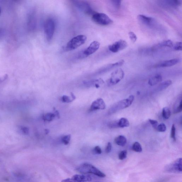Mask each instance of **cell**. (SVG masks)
<instances>
[{"instance_id":"ab89813d","label":"cell","mask_w":182,"mask_h":182,"mask_svg":"<svg viewBox=\"0 0 182 182\" xmlns=\"http://www.w3.org/2000/svg\"><path fill=\"white\" fill-rule=\"evenodd\" d=\"M71 97H72V100L73 101L74 100L75 98H76V97H75V95L72 93H71Z\"/></svg>"},{"instance_id":"8fae6325","label":"cell","mask_w":182,"mask_h":182,"mask_svg":"<svg viewBox=\"0 0 182 182\" xmlns=\"http://www.w3.org/2000/svg\"><path fill=\"white\" fill-rule=\"evenodd\" d=\"M92 178L89 175H75L71 178L63 180L61 182H86L91 181Z\"/></svg>"},{"instance_id":"d6a6232c","label":"cell","mask_w":182,"mask_h":182,"mask_svg":"<svg viewBox=\"0 0 182 182\" xmlns=\"http://www.w3.org/2000/svg\"><path fill=\"white\" fill-rule=\"evenodd\" d=\"M121 1H111V2L113 4V5L117 9H119L120 8L121 4Z\"/></svg>"},{"instance_id":"9a60e30c","label":"cell","mask_w":182,"mask_h":182,"mask_svg":"<svg viewBox=\"0 0 182 182\" xmlns=\"http://www.w3.org/2000/svg\"><path fill=\"white\" fill-rule=\"evenodd\" d=\"M106 108V105L102 98H99L94 102L91 106L90 110L94 111L98 110H104Z\"/></svg>"},{"instance_id":"603a6c76","label":"cell","mask_w":182,"mask_h":182,"mask_svg":"<svg viewBox=\"0 0 182 182\" xmlns=\"http://www.w3.org/2000/svg\"><path fill=\"white\" fill-rule=\"evenodd\" d=\"M167 4L172 7H177L180 6L181 4V1H165Z\"/></svg>"},{"instance_id":"52a82bcc","label":"cell","mask_w":182,"mask_h":182,"mask_svg":"<svg viewBox=\"0 0 182 182\" xmlns=\"http://www.w3.org/2000/svg\"><path fill=\"white\" fill-rule=\"evenodd\" d=\"M124 72L122 69H119L112 73L111 77L108 82V85L112 86L119 83L124 78Z\"/></svg>"},{"instance_id":"cb8c5ba5","label":"cell","mask_w":182,"mask_h":182,"mask_svg":"<svg viewBox=\"0 0 182 182\" xmlns=\"http://www.w3.org/2000/svg\"><path fill=\"white\" fill-rule=\"evenodd\" d=\"M132 149L134 151L137 152H141L142 151V148L141 145L138 142H135L134 143L132 146Z\"/></svg>"},{"instance_id":"d590c367","label":"cell","mask_w":182,"mask_h":182,"mask_svg":"<svg viewBox=\"0 0 182 182\" xmlns=\"http://www.w3.org/2000/svg\"><path fill=\"white\" fill-rule=\"evenodd\" d=\"M94 152L95 153L98 154H100L102 153V150H101L100 147L99 146L95 147L94 149Z\"/></svg>"},{"instance_id":"83f0119b","label":"cell","mask_w":182,"mask_h":182,"mask_svg":"<svg viewBox=\"0 0 182 182\" xmlns=\"http://www.w3.org/2000/svg\"><path fill=\"white\" fill-rule=\"evenodd\" d=\"M71 139V135H68L64 136L62 139V143L65 145H67L69 144Z\"/></svg>"},{"instance_id":"d4e9b609","label":"cell","mask_w":182,"mask_h":182,"mask_svg":"<svg viewBox=\"0 0 182 182\" xmlns=\"http://www.w3.org/2000/svg\"><path fill=\"white\" fill-rule=\"evenodd\" d=\"M55 117H56V115L54 113H48L43 116V118L45 121H51L54 119Z\"/></svg>"},{"instance_id":"3957f363","label":"cell","mask_w":182,"mask_h":182,"mask_svg":"<svg viewBox=\"0 0 182 182\" xmlns=\"http://www.w3.org/2000/svg\"><path fill=\"white\" fill-rule=\"evenodd\" d=\"M87 38L84 35H80L73 38L68 42L66 47L67 51H71L76 49L85 43Z\"/></svg>"},{"instance_id":"74e56055","label":"cell","mask_w":182,"mask_h":182,"mask_svg":"<svg viewBox=\"0 0 182 182\" xmlns=\"http://www.w3.org/2000/svg\"><path fill=\"white\" fill-rule=\"evenodd\" d=\"M4 34V31L3 29L0 28V38L3 36Z\"/></svg>"},{"instance_id":"d6986e66","label":"cell","mask_w":182,"mask_h":182,"mask_svg":"<svg viewBox=\"0 0 182 182\" xmlns=\"http://www.w3.org/2000/svg\"><path fill=\"white\" fill-rule=\"evenodd\" d=\"M115 143L121 146H124L127 142L126 138L122 135L119 136L115 139Z\"/></svg>"},{"instance_id":"4316f807","label":"cell","mask_w":182,"mask_h":182,"mask_svg":"<svg viewBox=\"0 0 182 182\" xmlns=\"http://www.w3.org/2000/svg\"><path fill=\"white\" fill-rule=\"evenodd\" d=\"M173 49L175 51H181L182 49V43L181 42H176L173 44L172 47Z\"/></svg>"},{"instance_id":"7c38bea8","label":"cell","mask_w":182,"mask_h":182,"mask_svg":"<svg viewBox=\"0 0 182 182\" xmlns=\"http://www.w3.org/2000/svg\"><path fill=\"white\" fill-rule=\"evenodd\" d=\"M125 61L124 60H121L115 63H110L104 66L98 70L97 72V74H102L111 70L114 68L120 67L124 65Z\"/></svg>"},{"instance_id":"836d02e7","label":"cell","mask_w":182,"mask_h":182,"mask_svg":"<svg viewBox=\"0 0 182 182\" xmlns=\"http://www.w3.org/2000/svg\"><path fill=\"white\" fill-rule=\"evenodd\" d=\"M149 121L153 127L157 129L158 125V122L157 120H153V119H149Z\"/></svg>"},{"instance_id":"8d00e7d4","label":"cell","mask_w":182,"mask_h":182,"mask_svg":"<svg viewBox=\"0 0 182 182\" xmlns=\"http://www.w3.org/2000/svg\"><path fill=\"white\" fill-rule=\"evenodd\" d=\"M112 149V144L110 142L108 143L107 146L106 148L105 152L107 153H109L111 151Z\"/></svg>"},{"instance_id":"4fadbf2b","label":"cell","mask_w":182,"mask_h":182,"mask_svg":"<svg viewBox=\"0 0 182 182\" xmlns=\"http://www.w3.org/2000/svg\"><path fill=\"white\" fill-rule=\"evenodd\" d=\"M180 60L179 58L172 59L162 61L156 64L153 66L155 68L170 67L179 63Z\"/></svg>"},{"instance_id":"7402d4cb","label":"cell","mask_w":182,"mask_h":182,"mask_svg":"<svg viewBox=\"0 0 182 182\" xmlns=\"http://www.w3.org/2000/svg\"><path fill=\"white\" fill-rule=\"evenodd\" d=\"M171 113L170 110L168 107L164 108L162 111V116L163 118L165 119H168L170 116Z\"/></svg>"},{"instance_id":"ba28073f","label":"cell","mask_w":182,"mask_h":182,"mask_svg":"<svg viewBox=\"0 0 182 182\" xmlns=\"http://www.w3.org/2000/svg\"><path fill=\"white\" fill-rule=\"evenodd\" d=\"M100 43L97 41L92 42L87 48L84 49L80 55L81 57H86L94 54L100 47Z\"/></svg>"},{"instance_id":"5bb4252c","label":"cell","mask_w":182,"mask_h":182,"mask_svg":"<svg viewBox=\"0 0 182 182\" xmlns=\"http://www.w3.org/2000/svg\"><path fill=\"white\" fill-rule=\"evenodd\" d=\"M137 19L140 23L148 27L153 26L155 24V21L153 18L143 15H139Z\"/></svg>"},{"instance_id":"5b68a950","label":"cell","mask_w":182,"mask_h":182,"mask_svg":"<svg viewBox=\"0 0 182 182\" xmlns=\"http://www.w3.org/2000/svg\"><path fill=\"white\" fill-rule=\"evenodd\" d=\"M55 24L54 20L48 19L44 24V30L47 41L50 42L52 39L55 32Z\"/></svg>"},{"instance_id":"f1b7e54d","label":"cell","mask_w":182,"mask_h":182,"mask_svg":"<svg viewBox=\"0 0 182 182\" xmlns=\"http://www.w3.org/2000/svg\"><path fill=\"white\" fill-rule=\"evenodd\" d=\"M128 36L130 39L132 43H135L137 39V36L133 32H130L128 33Z\"/></svg>"},{"instance_id":"6da1fadb","label":"cell","mask_w":182,"mask_h":182,"mask_svg":"<svg viewBox=\"0 0 182 182\" xmlns=\"http://www.w3.org/2000/svg\"><path fill=\"white\" fill-rule=\"evenodd\" d=\"M135 99L133 95H130L128 98L119 101L111 106L108 111V114L112 115L121 110L127 108L131 105Z\"/></svg>"},{"instance_id":"e575fe53","label":"cell","mask_w":182,"mask_h":182,"mask_svg":"<svg viewBox=\"0 0 182 182\" xmlns=\"http://www.w3.org/2000/svg\"><path fill=\"white\" fill-rule=\"evenodd\" d=\"M62 100L64 102L69 103L72 102V100L69 98V97L66 95H63L62 97Z\"/></svg>"},{"instance_id":"8992f818","label":"cell","mask_w":182,"mask_h":182,"mask_svg":"<svg viewBox=\"0 0 182 182\" xmlns=\"http://www.w3.org/2000/svg\"><path fill=\"white\" fill-rule=\"evenodd\" d=\"M73 3L79 10L88 15H92L96 12L94 11L89 3L85 1H73Z\"/></svg>"},{"instance_id":"1f68e13d","label":"cell","mask_w":182,"mask_h":182,"mask_svg":"<svg viewBox=\"0 0 182 182\" xmlns=\"http://www.w3.org/2000/svg\"><path fill=\"white\" fill-rule=\"evenodd\" d=\"M157 130L160 132H164L167 130L166 126L164 124L162 123L158 126Z\"/></svg>"},{"instance_id":"ac0fdd59","label":"cell","mask_w":182,"mask_h":182,"mask_svg":"<svg viewBox=\"0 0 182 182\" xmlns=\"http://www.w3.org/2000/svg\"><path fill=\"white\" fill-rule=\"evenodd\" d=\"M162 80V77L161 75L157 74L151 78L149 80L148 84L150 86H153L157 85Z\"/></svg>"},{"instance_id":"484cf974","label":"cell","mask_w":182,"mask_h":182,"mask_svg":"<svg viewBox=\"0 0 182 182\" xmlns=\"http://www.w3.org/2000/svg\"><path fill=\"white\" fill-rule=\"evenodd\" d=\"M182 110V100L180 101L179 104H176V106L175 107L174 113H181Z\"/></svg>"},{"instance_id":"2e32d148","label":"cell","mask_w":182,"mask_h":182,"mask_svg":"<svg viewBox=\"0 0 182 182\" xmlns=\"http://www.w3.org/2000/svg\"><path fill=\"white\" fill-rule=\"evenodd\" d=\"M173 45V43L171 40H166L153 46L152 47L151 49L152 51H156L164 47L172 48Z\"/></svg>"},{"instance_id":"44dd1931","label":"cell","mask_w":182,"mask_h":182,"mask_svg":"<svg viewBox=\"0 0 182 182\" xmlns=\"http://www.w3.org/2000/svg\"><path fill=\"white\" fill-rule=\"evenodd\" d=\"M172 82L171 80H167L165 81L159 85L158 88V91H163L168 87L169 86L171 85Z\"/></svg>"},{"instance_id":"ffe728a7","label":"cell","mask_w":182,"mask_h":182,"mask_svg":"<svg viewBox=\"0 0 182 182\" xmlns=\"http://www.w3.org/2000/svg\"><path fill=\"white\" fill-rule=\"evenodd\" d=\"M130 125L128 120L125 118H121L117 122V126L121 128L128 127Z\"/></svg>"},{"instance_id":"f546056e","label":"cell","mask_w":182,"mask_h":182,"mask_svg":"<svg viewBox=\"0 0 182 182\" xmlns=\"http://www.w3.org/2000/svg\"><path fill=\"white\" fill-rule=\"evenodd\" d=\"M170 137L174 141H176V128L175 125H172Z\"/></svg>"},{"instance_id":"277c9868","label":"cell","mask_w":182,"mask_h":182,"mask_svg":"<svg viewBox=\"0 0 182 182\" xmlns=\"http://www.w3.org/2000/svg\"><path fill=\"white\" fill-rule=\"evenodd\" d=\"M92 20L97 24L102 26L108 25L113 22L109 16L103 13H95L92 16Z\"/></svg>"},{"instance_id":"4dcf8cb0","label":"cell","mask_w":182,"mask_h":182,"mask_svg":"<svg viewBox=\"0 0 182 182\" xmlns=\"http://www.w3.org/2000/svg\"><path fill=\"white\" fill-rule=\"evenodd\" d=\"M127 151L126 150H122L120 152L119 155V158L120 160L126 159L127 156Z\"/></svg>"},{"instance_id":"30bf717a","label":"cell","mask_w":182,"mask_h":182,"mask_svg":"<svg viewBox=\"0 0 182 182\" xmlns=\"http://www.w3.org/2000/svg\"><path fill=\"white\" fill-rule=\"evenodd\" d=\"M166 170L169 172L181 173L182 172L181 158H179L176 159L172 163L168 165L166 168Z\"/></svg>"},{"instance_id":"60d3db41","label":"cell","mask_w":182,"mask_h":182,"mask_svg":"<svg viewBox=\"0 0 182 182\" xmlns=\"http://www.w3.org/2000/svg\"><path fill=\"white\" fill-rule=\"evenodd\" d=\"M45 132L46 134V135H47V134L49 133V130L48 129H45Z\"/></svg>"},{"instance_id":"9c48e42d","label":"cell","mask_w":182,"mask_h":182,"mask_svg":"<svg viewBox=\"0 0 182 182\" xmlns=\"http://www.w3.org/2000/svg\"><path fill=\"white\" fill-rule=\"evenodd\" d=\"M127 43L124 40H121L108 46V49L113 53H117L125 49L127 47Z\"/></svg>"},{"instance_id":"7a4b0ae2","label":"cell","mask_w":182,"mask_h":182,"mask_svg":"<svg viewBox=\"0 0 182 182\" xmlns=\"http://www.w3.org/2000/svg\"><path fill=\"white\" fill-rule=\"evenodd\" d=\"M77 171L80 173L86 174H91L99 176V177H105L106 175L104 173L101 172L96 167L90 164L84 163L81 165L77 168Z\"/></svg>"},{"instance_id":"e0dca14e","label":"cell","mask_w":182,"mask_h":182,"mask_svg":"<svg viewBox=\"0 0 182 182\" xmlns=\"http://www.w3.org/2000/svg\"><path fill=\"white\" fill-rule=\"evenodd\" d=\"M104 83V80L101 78L97 79V80L86 81L84 82V84H85L86 86H93L97 88L100 87V84H102Z\"/></svg>"},{"instance_id":"f35d334b","label":"cell","mask_w":182,"mask_h":182,"mask_svg":"<svg viewBox=\"0 0 182 182\" xmlns=\"http://www.w3.org/2000/svg\"><path fill=\"white\" fill-rule=\"evenodd\" d=\"M55 114L56 115L57 117H58V118H60V115L58 111H55Z\"/></svg>"},{"instance_id":"b9f144b4","label":"cell","mask_w":182,"mask_h":182,"mask_svg":"<svg viewBox=\"0 0 182 182\" xmlns=\"http://www.w3.org/2000/svg\"><path fill=\"white\" fill-rule=\"evenodd\" d=\"M1 8H0V15H1Z\"/></svg>"}]
</instances>
